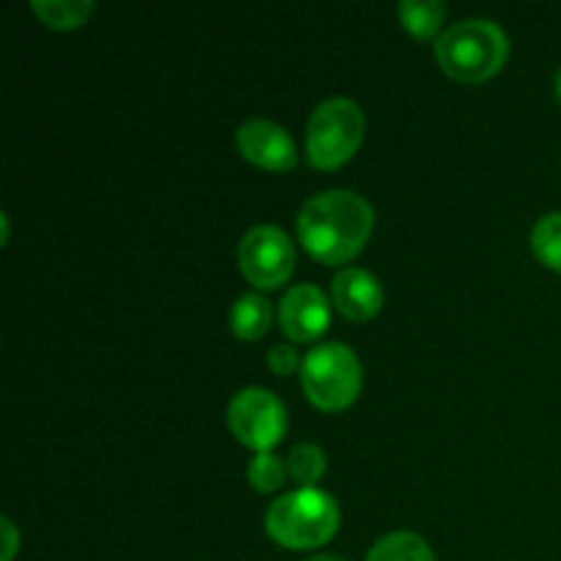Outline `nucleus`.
<instances>
[{"label": "nucleus", "instance_id": "obj_1", "mask_svg": "<svg viewBox=\"0 0 561 561\" xmlns=\"http://www.w3.org/2000/svg\"><path fill=\"white\" fill-rule=\"evenodd\" d=\"M373 222L376 214L359 192L327 190L301 206L296 228L312 257L321 263H343L365 247Z\"/></svg>", "mask_w": 561, "mask_h": 561}, {"label": "nucleus", "instance_id": "obj_2", "mask_svg": "<svg viewBox=\"0 0 561 561\" xmlns=\"http://www.w3.org/2000/svg\"><path fill=\"white\" fill-rule=\"evenodd\" d=\"M510 53V38L493 20L469 16L438 36L436 60L460 82H482L496 75Z\"/></svg>", "mask_w": 561, "mask_h": 561}, {"label": "nucleus", "instance_id": "obj_3", "mask_svg": "<svg viewBox=\"0 0 561 561\" xmlns=\"http://www.w3.org/2000/svg\"><path fill=\"white\" fill-rule=\"evenodd\" d=\"M340 507L334 496L318 488H299L266 510V531L285 548H318L334 537Z\"/></svg>", "mask_w": 561, "mask_h": 561}, {"label": "nucleus", "instance_id": "obj_4", "mask_svg": "<svg viewBox=\"0 0 561 561\" xmlns=\"http://www.w3.org/2000/svg\"><path fill=\"white\" fill-rule=\"evenodd\" d=\"M365 137V113L354 99H323L307 121V159L316 168H340Z\"/></svg>", "mask_w": 561, "mask_h": 561}, {"label": "nucleus", "instance_id": "obj_5", "mask_svg": "<svg viewBox=\"0 0 561 561\" xmlns=\"http://www.w3.org/2000/svg\"><path fill=\"white\" fill-rule=\"evenodd\" d=\"M301 387L327 411H343L362 389V365L343 343H321L301 359Z\"/></svg>", "mask_w": 561, "mask_h": 561}, {"label": "nucleus", "instance_id": "obj_6", "mask_svg": "<svg viewBox=\"0 0 561 561\" xmlns=\"http://www.w3.org/2000/svg\"><path fill=\"white\" fill-rule=\"evenodd\" d=\"M228 422L241 444L257 449V453H268L283 438L285 427H288V414L274 392L263 387H247L230 400Z\"/></svg>", "mask_w": 561, "mask_h": 561}, {"label": "nucleus", "instance_id": "obj_7", "mask_svg": "<svg viewBox=\"0 0 561 561\" xmlns=\"http://www.w3.org/2000/svg\"><path fill=\"white\" fill-rule=\"evenodd\" d=\"M296 252L277 225H255L239 244V266L257 288H277L294 274Z\"/></svg>", "mask_w": 561, "mask_h": 561}, {"label": "nucleus", "instance_id": "obj_8", "mask_svg": "<svg viewBox=\"0 0 561 561\" xmlns=\"http://www.w3.org/2000/svg\"><path fill=\"white\" fill-rule=\"evenodd\" d=\"M236 146L250 162L268 170H290L299 159L294 137L288 129L268 118H250L236 131Z\"/></svg>", "mask_w": 561, "mask_h": 561}, {"label": "nucleus", "instance_id": "obj_9", "mask_svg": "<svg viewBox=\"0 0 561 561\" xmlns=\"http://www.w3.org/2000/svg\"><path fill=\"white\" fill-rule=\"evenodd\" d=\"M332 321L329 312V299L318 285L301 283L285 290L283 301H279V327L296 343H307L316 340L323 329Z\"/></svg>", "mask_w": 561, "mask_h": 561}, {"label": "nucleus", "instance_id": "obj_10", "mask_svg": "<svg viewBox=\"0 0 561 561\" xmlns=\"http://www.w3.org/2000/svg\"><path fill=\"white\" fill-rule=\"evenodd\" d=\"M332 299L334 307L351 321H367L376 316L383 305V288L376 274L367 268L348 266L337 272L332 279Z\"/></svg>", "mask_w": 561, "mask_h": 561}, {"label": "nucleus", "instance_id": "obj_11", "mask_svg": "<svg viewBox=\"0 0 561 561\" xmlns=\"http://www.w3.org/2000/svg\"><path fill=\"white\" fill-rule=\"evenodd\" d=\"M272 323V305L261 294H244L230 307V329L241 340H257Z\"/></svg>", "mask_w": 561, "mask_h": 561}, {"label": "nucleus", "instance_id": "obj_12", "mask_svg": "<svg viewBox=\"0 0 561 561\" xmlns=\"http://www.w3.org/2000/svg\"><path fill=\"white\" fill-rule=\"evenodd\" d=\"M365 561H436V557L414 531H392L370 548Z\"/></svg>", "mask_w": 561, "mask_h": 561}, {"label": "nucleus", "instance_id": "obj_13", "mask_svg": "<svg viewBox=\"0 0 561 561\" xmlns=\"http://www.w3.org/2000/svg\"><path fill=\"white\" fill-rule=\"evenodd\" d=\"M31 5L49 27H77L93 14L91 0H33Z\"/></svg>", "mask_w": 561, "mask_h": 561}, {"label": "nucleus", "instance_id": "obj_14", "mask_svg": "<svg viewBox=\"0 0 561 561\" xmlns=\"http://www.w3.org/2000/svg\"><path fill=\"white\" fill-rule=\"evenodd\" d=\"M444 11H447V5L442 0H403L400 3V20L405 22V27L414 36L427 38L442 25Z\"/></svg>", "mask_w": 561, "mask_h": 561}, {"label": "nucleus", "instance_id": "obj_15", "mask_svg": "<svg viewBox=\"0 0 561 561\" xmlns=\"http://www.w3.org/2000/svg\"><path fill=\"white\" fill-rule=\"evenodd\" d=\"M531 247L546 266L561 272V211L537 219L535 230H531Z\"/></svg>", "mask_w": 561, "mask_h": 561}, {"label": "nucleus", "instance_id": "obj_16", "mask_svg": "<svg viewBox=\"0 0 561 561\" xmlns=\"http://www.w3.org/2000/svg\"><path fill=\"white\" fill-rule=\"evenodd\" d=\"M288 471L296 482H301L305 488H312V482H318L327 471V458H323V449L316 444H296L288 455Z\"/></svg>", "mask_w": 561, "mask_h": 561}, {"label": "nucleus", "instance_id": "obj_17", "mask_svg": "<svg viewBox=\"0 0 561 561\" xmlns=\"http://www.w3.org/2000/svg\"><path fill=\"white\" fill-rule=\"evenodd\" d=\"M247 474H250V482L255 491H263V493L277 491V488L285 482V463L277 458V455L257 453L255 458H252Z\"/></svg>", "mask_w": 561, "mask_h": 561}, {"label": "nucleus", "instance_id": "obj_18", "mask_svg": "<svg viewBox=\"0 0 561 561\" xmlns=\"http://www.w3.org/2000/svg\"><path fill=\"white\" fill-rule=\"evenodd\" d=\"M268 367H272L277 376H288L299 367V354L294 351V345H274L268 351Z\"/></svg>", "mask_w": 561, "mask_h": 561}, {"label": "nucleus", "instance_id": "obj_19", "mask_svg": "<svg viewBox=\"0 0 561 561\" xmlns=\"http://www.w3.org/2000/svg\"><path fill=\"white\" fill-rule=\"evenodd\" d=\"M0 531H3V553H0V561H11L16 553V546H20V535H16V526L5 515L0 518Z\"/></svg>", "mask_w": 561, "mask_h": 561}, {"label": "nucleus", "instance_id": "obj_20", "mask_svg": "<svg viewBox=\"0 0 561 561\" xmlns=\"http://www.w3.org/2000/svg\"><path fill=\"white\" fill-rule=\"evenodd\" d=\"M307 561H345V559L337 557V553H318V557H312Z\"/></svg>", "mask_w": 561, "mask_h": 561}, {"label": "nucleus", "instance_id": "obj_21", "mask_svg": "<svg viewBox=\"0 0 561 561\" xmlns=\"http://www.w3.org/2000/svg\"><path fill=\"white\" fill-rule=\"evenodd\" d=\"M0 225H3V244H5V241H9V217H5V214L0 217Z\"/></svg>", "mask_w": 561, "mask_h": 561}, {"label": "nucleus", "instance_id": "obj_22", "mask_svg": "<svg viewBox=\"0 0 561 561\" xmlns=\"http://www.w3.org/2000/svg\"><path fill=\"white\" fill-rule=\"evenodd\" d=\"M557 96H559V104H561V69H559V75H557Z\"/></svg>", "mask_w": 561, "mask_h": 561}]
</instances>
